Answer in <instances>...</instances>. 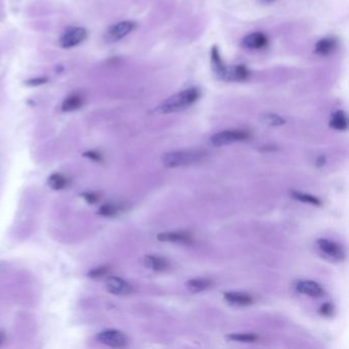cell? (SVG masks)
<instances>
[{"instance_id":"cell-1","label":"cell","mask_w":349,"mask_h":349,"mask_svg":"<svg viewBox=\"0 0 349 349\" xmlns=\"http://www.w3.org/2000/svg\"><path fill=\"white\" fill-rule=\"evenodd\" d=\"M200 98V90L192 87L173 94L172 97L164 100L162 103L155 109V113L158 115L172 114V113L181 112L193 106Z\"/></svg>"},{"instance_id":"cell-2","label":"cell","mask_w":349,"mask_h":349,"mask_svg":"<svg viewBox=\"0 0 349 349\" xmlns=\"http://www.w3.org/2000/svg\"><path fill=\"white\" fill-rule=\"evenodd\" d=\"M207 158V153L202 150H182L166 153L162 156V163L167 168L183 167L200 163Z\"/></svg>"},{"instance_id":"cell-3","label":"cell","mask_w":349,"mask_h":349,"mask_svg":"<svg viewBox=\"0 0 349 349\" xmlns=\"http://www.w3.org/2000/svg\"><path fill=\"white\" fill-rule=\"evenodd\" d=\"M250 137H251L250 133L246 130H241V129L224 130L214 134L210 139V143L214 147H222L233 143H237V141L247 140Z\"/></svg>"},{"instance_id":"cell-4","label":"cell","mask_w":349,"mask_h":349,"mask_svg":"<svg viewBox=\"0 0 349 349\" xmlns=\"http://www.w3.org/2000/svg\"><path fill=\"white\" fill-rule=\"evenodd\" d=\"M87 30L83 27H75L66 31L60 38L59 44L62 49H72L77 46L87 38Z\"/></svg>"},{"instance_id":"cell-5","label":"cell","mask_w":349,"mask_h":349,"mask_svg":"<svg viewBox=\"0 0 349 349\" xmlns=\"http://www.w3.org/2000/svg\"><path fill=\"white\" fill-rule=\"evenodd\" d=\"M135 24L131 21H122L109 27L105 33V40L113 43L123 39L128 34L134 30Z\"/></svg>"},{"instance_id":"cell-6","label":"cell","mask_w":349,"mask_h":349,"mask_svg":"<svg viewBox=\"0 0 349 349\" xmlns=\"http://www.w3.org/2000/svg\"><path fill=\"white\" fill-rule=\"evenodd\" d=\"M98 341L101 344L108 345L110 347L121 348L125 347L128 344L127 337L120 331L116 330H107L102 331L98 335Z\"/></svg>"},{"instance_id":"cell-7","label":"cell","mask_w":349,"mask_h":349,"mask_svg":"<svg viewBox=\"0 0 349 349\" xmlns=\"http://www.w3.org/2000/svg\"><path fill=\"white\" fill-rule=\"evenodd\" d=\"M217 75L225 81H244L249 77V72L245 66H233V67L223 66Z\"/></svg>"},{"instance_id":"cell-8","label":"cell","mask_w":349,"mask_h":349,"mask_svg":"<svg viewBox=\"0 0 349 349\" xmlns=\"http://www.w3.org/2000/svg\"><path fill=\"white\" fill-rule=\"evenodd\" d=\"M107 290L110 293L114 295L125 296L129 295L133 292V288L131 287L129 283L117 277H111L107 280Z\"/></svg>"},{"instance_id":"cell-9","label":"cell","mask_w":349,"mask_h":349,"mask_svg":"<svg viewBox=\"0 0 349 349\" xmlns=\"http://www.w3.org/2000/svg\"><path fill=\"white\" fill-rule=\"evenodd\" d=\"M267 44H268L267 36L261 32L250 33L242 40V45L244 49L251 50H262Z\"/></svg>"},{"instance_id":"cell-10","label":"cell","mask_w":349,"mask_h":349,"mask_svg":"<svg viewBox=\"0 0 349 349\" xmlns=\"http://www.w3.org/2000/svg\"><path fill=\"white\" fill-rule=\"evenodd\" d=\"M157 239L161 242H170L175 244L190 245L193 243V237L190 233L178 231V232H167L159 233Z\"/></svg>"},{"instance_id":"cell-11","label":"cell","mask_w":349,"mask_h":349,"mask_svg":"<svg viewBox=\"0 0 349 349\" xmlns=\"http://www.w3.org/2000/svg\"><path fill=\"white\" fill-rule=\"evenodd\" d=\"M295 289L298 293L315 298L322 297L325 294L323 288L314 281H300L296 283Z\"/></svg>"},{"instance_id":"cell-12","label":"cell","mask_w":349,"mask_h":349,"mask_svg":"<svg viewBox=\"0 0 349 349\" xmlns=\"http://www.w3.org/2000/svg\"><path fill=\"white\" fill-rule=\"evenodd\" d=\"M317 246L320 251L327 254V255L330 257L337 260H342L344 258L343 249L335 242L329 241L326 239H319L317 241Z\"/></svg>"},{"instance_id":"cell-13","label":"cell","mask_w":349,"mask_h":349,"mask_svg":"<svg viewBox=\"0 0 349 349\" xmlns=\"http://www.w3.org/2000/svg\"><path fill=\"white\" fill-rule=\"evenodd\" d=\"M224 299L228 303L232 305L246 306L253 303V297L246 293H240V292H228L224 293Z\"/></svg>"},{"instance_id":"cell-14","label":"cell","mask_w":349,"mask_h":349,"mask_svg":"<svg viewBox=\"0 0 349 349\" xmlns=\"http://www.w3.org/2000/svg\"><path fill=\"white\" fill-rule=\"evenodd\" d=\"M144 264L150 268L155 271H165L169 268L168 261L160 256L156 255H148L144 258Z\"/></svg>"},{"instance_id":"cell-15","label":"cell","mask_w":349,"mask_h":349,"mask_svg":"<svg viewBox=\"0 0 349 349\" xmlns=\"http://www.w3.org/2000/svg\"><path fill=\"white\" fill-rule=\"evenodd\" d=\"M337 50V40L331 37L320 39L316 44V52L319 55L332 54Z\"/></svg>"},{"instance_id":"cell-16","label":"cell","mask_w":349,"mask_h":349,"mask_svg":"<svg viewBox=\"0 0 349 349\" xmlns=\"http://www.w3.org/2000/svg\"><path fill=\"white\" fill-rule=\"evenodd\" d=\"M84 103V99L78 93L71 94L67 97L62 103L63 112H74L79 110Z\"/></svg>"},{"instance_id":"cell-17","label":"cell","mask_w":349,"mask_h":349,"mask_svg":"<svg viewBox=\"0 0 349 349\" xmlns=\"http://www.w3.org/2000/svg\"><path fill=\"white\" fill-rule=\"evenodd\" d=\"M212 285V282L207 279H193L185 283V286L188 291L192 293H200L207 289H209Z\"/></svg>"},{"instance_id":"cell-18","label":"cell","mask_w":349,"mask_h":349,"mask_svg":"<svg viewBox=\"0 0 349 349\" xmlns=\"http://www.w3.org/2000/svg\"><path fill=\"white\" fill-rule=\"evenodd\" d=\"M330 126L336 130H346L347 117L343 111H336L330 120Z\"/></svg>"},{"instance_id":"cell-19","label":"cell","mask_w":349,"mask_h":349,"mask_svg":"<svg viewBox=\"0 0 349 349\" xmlns=\"http://www.w3.org/2000/svg\"><path fill=\"white\" fill-rule=\"evenodd\" d=\"M49 184L53 190H63L69 184L68 178L61 173H54L50 176Z\"/></svg>"},{"instance_id":"cell-20","label":"cell","mask_w":349,"mask_h":349,"mask_svg":"<svg viewBox=\"0 0 349 349\" xmlns=\"http://www.w3.org/2000/svg\"><path fill=\"white\" fill-rule=\"evenodd\" d=\"M291 195L292 197L294 198V199L300 201V202H303V203H307V204H311V205H315V206H320L322 205V202H320L317 198L311 196V195H308V194H305V193H301V192H291Z\"/></svg>"},{"instance_id":"cell-21","label":"cell","mask_w":349,"mask_h":349,"mask_svg":"<svg viewBox=\"0 0 349 349\" xmlns=\"http://www.w3.org/2000/svg\"><path fill=\"white\" fill-rule=\"evenodd\" d=\"M263 124L269 126H281L286 123V120L276 114H264L260 118Z\"/></svg>"},{"instance_id":"cell-22","label":"cell","mask_w":349,"mask_h":349,"mask_svg":"<svg viewBox=\"0 0 349 349\" xmlns=\"http://www.w3.org/2000/svg\"><path fill=\"white\" fill-rule=\"evenodd\" d=\"M226 338L231 341H237V342H255L258 340V336L255 334H231L226 336Z\"/></svg>"},{"instance_id":"cell-23","label":"cell","mask_w":349,"mask_h":349,"mask_svg":"<svg viewBox=\"0 0 349 349\" xmlns=\"http://www.w3.org/2000/svg\"><path fill=\"white\" fill-rule=\"evenodd\" d=\"M120 209L119 207L113 205V204H105L100 207V214L103 215V216H108V217H111V216H115L119 213Z\"/></svg>"},{"instance_id":"cell-24","label":"cell","mask_w":349,"mask_h":349,"mask_svg":"<svg viewBox=\"0 0 349 349\" xmlns=\"http://www.w3.org/2000/svg\"><path fill=\"white\" fill-rule=\"evenodd\" d=\"M49 79L46 77H36V78H31L29 80L25 81V84L28 86H39V85H43V84L47 83Z\"/></svg>"},{"instance_id":"cell-25","label":"cell","mask_w":349,"mask_h":349,"mask_svg":"<svg viewBox=\"0 0 349 349\" xmlns=\"http://www.w3.org/2000/svg\"><path fill=\"white\" fill-rule=\"evenodd\" d=\"M109 272V268L108 267H99L93 269L92 271L89 272V277L91 278H102L103 276H106L107 273Z\"/></svg>"},{"instance_id":"cell-26","label":"cell","mask_w":349,"mask_h":349,"mask_svg":"<svg viewBox=\"0 0 349 349\" xmlns=\"http://www.w3.org/2000/svg\"><path fill=\"white\" fill-rule=\"evenodd\" d=\"M333 310H334V307H333V305L331 303H325V304H323L322 306H320L319 313L322 314L323 316H332Z\"/></svg>"},{"instance_id":"cell-27","label":"cell","mask_w":349,"mask_h":349,"mask_svg":"<svg viewBox=\"0 0 349 349\" xmlns=\"http://www.w3.org/2000/svg\"><path fill=\"white\" fill-rule=\"evenodd\" d=\"M83 197L88 203H96V202H98L99 198H100L99 195L94 194V193H85L83 195Z\"/></svg>"},{"instance_id":"cell-28","label":"cell","mask_w":349,"mask_h":349,"mask_svg":"<svg viewBox=\"0 0 349 349\" xmlns=\"http://www.w3.org/2000/svg\"><path fill=\"white\" fill-rule=\"evenodd\" d=\"M84 156L93 160V161H97V162L101 161V159H102L101 155L99 154L98 152H86L85 154H84Z\"/></svg>"},{"instance_id":"cell-29","label":"cell","mask_w":349,"mask_h":349,"mask_svg":"<svg viewBox=\"0 0 349 349\" xmlns=\"http://www.w3.org/2000/svg\"><path fill=\"white\" fill-rule=\"evenodd\" d=\"M325 163H326V158H325L324 156L319 157V158L316 160V166H318V167L323 166Z\"/></svg>"},{"instance_id":"cell-30","label":"cell","mask_w":349,"mask_h":349,"mask_svg":"<svg viewBox=\"0 0 349 349\" xmlns=\"http://www.w3.org/2000/svg\"><path fill=\"white\" fill-rule=\"evenodd\" d=\"M4 339H5L4 333H2V332H0V345H1V344L3 343V341H4Z\"/></svg>"},{"instance_id":"cell-31","label":"cell","mask_w":349,"mask_h":349,"mask_svg":"<svg viewBox=\"0 0 349 349\" xmlns=\"http://www.w3.org/2000/svg\"><path fill=\"white\" fill-rule=\"evenodd\" d=\"M262 1H263V2H266V3H268V2H272V1H275V0H262Z\"/></svg>"}]
</instances>
